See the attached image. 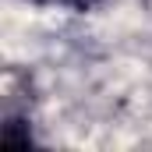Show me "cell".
Returning <instances> with one entry per match:
<instances>
[{
	"mask_svg": "<svg viewBox=\"0 0 152 152\" xmlns=\"http://www.w3.org/2000/svg\"><path fill=\"white\" fill-rule=\"evenodd\" d=\"M0 138H4V145H18V149H28V145L36 142L28 120H25V117H14V113L4 117V124H0Z\"/></svg>",
	"mask_w": 152,
	"mask_h": 152,
	"instance_id": "cell-1",
	"label": "cell"
},
{
	"mask_svg": "<svg viewBox=\"0 0 152 152\" xmlns=\"http://www.w3.org/2000/svg\"><path fill=\"white\" fill-rule=\"evenodd\" d=\"M25 4H36V7H71V11H88L92 0H25Z\"/></svg>",
	"mask_w": 152,
	"mask_h": 152,
	"instance_id": "cell-2",
	"label": "cell"
}]
</instances>
